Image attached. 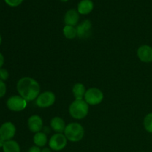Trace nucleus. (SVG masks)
Returning <instances> with one entry per match:
<instances>
[{
  "mask_svg": "<svg viewBox=\"0 0 152 152\" xmlns=\"http://www.w3.org/2000/svg\"><path fill=\"white\" fill-rule=\"evenodd\" d=\"M16 88L19 96L25 100L33 101L40 94V86L38 82L31 77H25L18 81Z\"/></svg>",
  "mask_w": 152,
  "mask_h": 152,
  "instance_id": "f257e3e1",
  "label": "nucleus"
},
{
  "mask_svg": "<svg viewBox=\"0 0 152 152\" xmlns=\"http://www.w3.org/2000/svg\"><path fill=\"white\" fill-rule=\"evenodd\" d=\"M64 134L68 140L76 142L83 139L85 134V130L83 126L80 123H71L67 125Z\"/></svg>",
  "mask_w": 152,
  "mask_h": 152,
  "instance_id": "f03ea898",
  "label": "nucleus"
},
{
  "mask_svg": "<svg viewBox=\"0 0 152 152\" xmlns=\"http://www.w3.org/2000/svg\"><path fill=\"white\" fill-rule=\"evenodd\" d=\"M88 104L83 99H75L69 106V114L76 120H82L88 114Z\"/></svg>",
  "mask_w": 152,
  "mask_h": 152,
  "instance_id": "7ed1b4c3",
  "label": "nucleus"
},
{
  "mask_svg": "<svg viewBox=\"0 0 152 152\" xmlns=\"http://www.w3.org/2000/svg\"><path fill=\"white\" fill-rule=\"evenodd\" d=\"M103 98V93L97 88H91L88 89L84 96L85 101L91 105H96L101 103Z\"/></svg>",
  "mask_w": 152,
  "mask_h": 152,
  "instance_id": "20e7f679",
  "label": "nucleus"
},
{
  "mask_svg": "<svg viewBox=\"0 0 152 152\" xmlns=\"http://www.w3.org/2000/svg\"><path fill=\"white\" fill-rule=\"evenodd\" d=\"M67 142H68V140L65 134L56 133L50 137L48 142L49 148L55 151H62L67 145Z\"/></svg>",
  "mask_w": 152,
  "mask_h": 152,
  "instance_id": "39448f33",
  "label": "nucleus"
},
{
  "mask_svg": "<svg viewBox=\"0 0 152 152\" xmlns=\"http://www.w3.org/2000/svg\"><path fill=\"white\" fill-rule=\"evenodd\" d=\"M7 107L8 109L12 111H23L25 109L28 105V101L25 100L23 97L21 96H12L7 100Z\"/></svg>",
  "mask_w": 152,
  "mask_h": 152,
  "instance_id": "423d86ee",
  "label": "nucleus"
},
{
  "mask_svg": "<svg viewBox=\"0 0 152 152\" xmlns=\"http://www.w3.org/2000/svg\"><path fill=\"white\" fill-rule=\"evenodd\" d=\"M56 100L55 94L51 91H45L40 94L36 99V104L42 108H49L53 105Z\"/></svg>",
  "mask_w": 152,
  "mask_h": 152,
  "instance_id": "0eeeda50",
  "label": "nucleus"
},
{
  "mask_svg": "<svg viewBox=\"0 0 152 152\" xmlns=\"http://www.w3.org/2000/svg\"><path fill=\"white\" fill-rule=\"evenodd\" d=\"M16 126L11 122H6L0 126V137L4 141L11 140L16 134Z\"/></svg>",
  "mask_w": 152,
  "mask_h": 152,
  "instance_id": "6e6552de",
  "label": "nucleus"
},
{
  "mask_svg": "<svg viewBox=\"0 0 152 152\" xmlns=\"http://www.w3.org/2000/svg\"><path fill=\"white\" fill-rule=\"evenodd\" d=\"M77 37L80 39H88L92 33V23L88 19H86L77 26Z\"/></svg>",
  "mask_w": 152,
  "mask_h": 152,
  "instance_id": "1a4fd4ad",
  "label": "nucleus"
},
{
  "mask_svg": "<svg viewBox=\"0 0 152 152\" xmlns=\"http://www.w3.org/2000/svg\"><path fill=\"white\" fill-rule=\"evenodd\" d=\"M137 56L142 62L149 63L152 62V48L148 45H141L137 50Z\"/></svg>",
  "mask_w": 152,
  "mask_h": 152,
  "instance_id": "9d476101",
  "label": "nucleus"
},
{
  "mask_svg": "<svg viewBox=\"0 0 152 152\" xmlns=\"http://www.w3.org/2000/svg\"><path fill=\"white\" fill-rule=\"evenodd\" d=\"M28 126L29 130L33 133L41 132L43 126V121L39 115H32L28 120Z\"/></svg>",
  "mask_w": 152,
  "mask_h": 152,
  "instance_id": "9b49d317",
  "label": "nucleus"
},
{
  "mask_svg": "<svg viewBox=\"0 0 152 152\" xmlns=\"http://www.w3.org/2000/svg\"><path fill=\"white\" fill-rule=\"evenodd\" d=\"M80 20V13L75 9L68 10L65 13L64 17V22L65 25H71V26H76L78 24Z\"/></svg>",
  "mask_w": 152,
  "mask_h": 152,
  "instance_id": "f8f14e48",
  "label": "nucleus"
},
{
  "mask_svg": "<svg viewBox=\"0 0 152 152\" xmlns=\"http://www.w3.org/2000/svg\"><path fill=\"white\" fill-rule=\"evenodd\" d=\"M94 7L92 0H81L77 5V11L80 14L88 15L91 13Z\"/></svg>",
  "mask_w": 152,
  "mask_h": 152,
  "instance_id": "ddd939ff",
  "label": "nucleus"
},
{
  "mask_svg": "<svg viewBox=\"0 0 152 152\" xmlns=\"http://www.w3.org/2000/svg\"><path fill=\"white\" fill-rule=\"evenodd\" d=\"M50 127L56 133L62 134L66 126L63 119L59 117H55L50 120Z\"/></svg>",
  "mask_w": 152,
  "mask_h": 152,
  "instance_id": "4468645a",
  "label": "nucleus"
},
{
  "mask_svg": "<svg viewBox=\"0 0 152 152\" xmlns=\"http://www.w3.org/2000/svg\"><path fill=\"white\" fill-rule=\"evenodd\" d=\"M72 92L74 97H75V99L81 100V99H83L85 94H86V87L82 83H77L73 87Z\"/></svg>",
  "mask_w": 152,
  "mask_h": 152,
  "instance_id": "2eb2a0df",
  "label": "nucleus"
},
{
  "mask_svg": "<svg viewBox=\"0 0 152 152\" xmlns=\"http://www.w3.org/2000/svg\"><path fill=\"white\" fill-rule=\"evenodd\" d=\"M34 144L35 145L38 147H45L48 142V137L47 135L44 132H39L38 133H36L35 135L33 138Z\"/></svg>",
  "mask_w": 152,
  "mask_h": 152,
  "instance_id": "dca6fc26",
  "label": "nucleus"
},
{
  "mask_svg": "<svg viewBox=\"0 0 152 152\" xmlns=\"http://www.w3.org/2000/svg\"><path fill=\"white\" fill-rule=\"evenodd\" d=\"M3 152H20V146L15 140L5 141L2 147Z\"/></svg>",
  "mask_w": 152,
  "mask_h": 152,
  "instance_id": "f3484780",
  "label": "nucleus"
},
{
  "mask_svg": "<svg viewBox=\"0 0 152 152\" xmlns=\"http://www.w3.org/2000/svg\"><path fill=\"white\" fill-rule=\"evenodd\" d=\"M64 36L66 37L68 39H73L77 37V28L74 26H71V25H65L62 30Z\"/></svg>",
  "mask_w": 152,
  "mask_h": 152,
  "instance_id": "a211bd4d",
  "label": "nucleus"
},
{
  "mask_svg": "<svg viewBox=\"0 0 152 152\" xmlns=\"http://www.w3.org/2000/svg\"><path fill=\"white\" fill-rule=\"evenodd\" d=\"M144 128L149 133L152 134V113L147 114L144 118Z\"/></svg>",
  "mask_w": 152,
  "mask_h": 152,
  "instance_id": "6ab92c4d",
  "label": "nucleus"
},
{
  "mask_svg": "<svg viewBox=\"0 0 152 152\" xmlns=\"http://www.w3.org/2000/svg\"><path fill=\"white\" fill-rule=\"evenodd\" d=\"M4 2L7 4L8 6L12 7H18L19 5H20L22 2H23L24 0H4Z\"/></svg>",
  "mask_w": 152,
  "mask_h": 152,
  "instance_id": "aec40b11",
  "label": "nucleus"
},
{
  "mask_svg": "<svg viewBox=\"0 0 152 152\" xmlns=\"http://www.w3.org/2000/svg\"><path fill=\"white\" fill-rule=\"evenodd\" d=\"M9 77V73L4 68H0V80L4 81L7 80Z\"/></svg>",
  "mask_w": 152,
  "mask_h": 152,
  "instance_id": "412c9836",
  "label": "nucleus"
},
{
  "mask_svg": "<svg viewBox=\"0 0 152 152\" xmlns=\"http://www.w3.org/2000/svg\"><path fill=\"white\" fill-rule=\"evenodd\" d=\"M6 91H7V88H6L5 83L4 81L0 80V98L3 97L5 95Z\"/></svg>",
  "mask_w": 152,
  "mask_h": 152,
  "instance_id": "4be33fe9",
  "label": "nucleus"
},
{
  "mask_svg": "<svg viewBox=\"0 0 152 152\" xmlns=\"http://www.w3.org/2000/svg\"><path fill=\"white\" fill-rule=\"evenodd\" d=\"M28 152H42V150L41 148H40V147L34 145V146H32L29 150H28Z\"/></svg>",
  "mask_w": 152,
  "mask_h": 152,
  "instance_id": "5701e85b",
  "label": "nucleus"
},
{
  "mask_svg": "<svg viewBox=\"0 0 152 152\" xmlns=\"http://www.w3.org/2000/svg\"><path fill=\"white\" fill-rule=\"evenodd\" d=\"M4 56L0 53V68H1V67L3 66L4 65Z\"/></svg>",
  "mask_w": 152,
  "mask_h": 152,
  "instance_id": "b1692460",
  "label": "nucleus"
},
{
  "mask_svg": "<svg viewBox=\"0 0 152 152\" xmlns=\"http://www.w3.org/2000/svg\"><path fill=\"white\" fill-rule=\"evenodd\" d=\"M4 142H5V141L4 140L2 139V138L0 137V148H2L3 145H4Z\"/></svg>",
  "mask_w": 152,
  "mask_h": 152,
  "instance_id": "393cba45",
  "label": "nucleus"
},
{
  "mask_svg": "<svg viewBox=\"0 0 152 152\" xmlns=\"http://www.w3.org/2000/svg\"><path fill=\"white\" fill-rule=\"evenodd\" d=\"M42 152H51V149L50 148H44L42 149Z\"/></svg>",
  "mask_w": 152,
  "mask_h": 152,
  "instance_id": "a878e982",
  "label": "nucleus"
},
{
  "mask_svg": "<svg viewBox=\"0 0 152 152\" xmlns=\"http://www.w3.org/2000/svg\"><path fill=\"white\" fill-rule=\"evenodd\" d=\"M59 1H62V2H67V1H68L69 0H59Z\"/></svg>",
  "mask_w": 152,
  "mask_h": 152,
  "instance_id": "bb28decb",
  "label": "nucleus"
},
{
  "mask_svg": "<svg viewBox=\"0 0 152 152\" xmlns=\"http://www.w3.org/2000/svg\"><path fill=\"white\" fill-rule=\"evenodd\" d=\"M1 35H0V45H1Z\"/></svg>",
  "mask_w": 152,
  "mask_h": 152,
  "instance_id": "cd10ccee",
  "label": "nucleus"
}]
</instances>
